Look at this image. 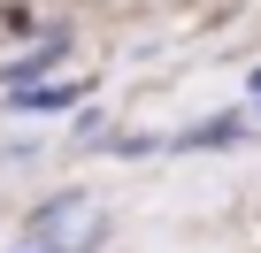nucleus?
<instances>
[{"label": "nucleus", "instance_id": "1", "mask_svg": "<svg viewBox=\"0 0 261 253\" xmlns=\"http://www.w3.org/2000/svg\"><path fill=\"white\" fill-rule=\"evenodd\" d=\"M23 238L46 245V253H85V245L100 238V200H92V192H54V200L31 215Z\"/></svg>", "mask_w": 261, "mask_h": 253}, {"label": "nucleus", "instance_id": "2", "mask_svg": "<svg viewBox=\"0 0 261 253\" xmlns=\"http://www.w3.org/2000/svg\"><path fill=\"white\" fill-rule=\"evenodd\" d=\"M77 100V85H54V92H16V107L23 115H54V107H69Z\"/></svg>", "mask_w": 261, "mask_h": 253}, {"label": "nucleus", "instance_id": "3", "mask_svg": "<svg viewBox=\"0 0 261 253\" xmlns=\"http://www.w3.org/2000/svg\"><path fill=\"white\" fill-rule=\"evenodd\" d=\"M253 92H261V77H253Z\"/></svg>", "mask_w": 261, "mask_h": 253}]
</instances>
